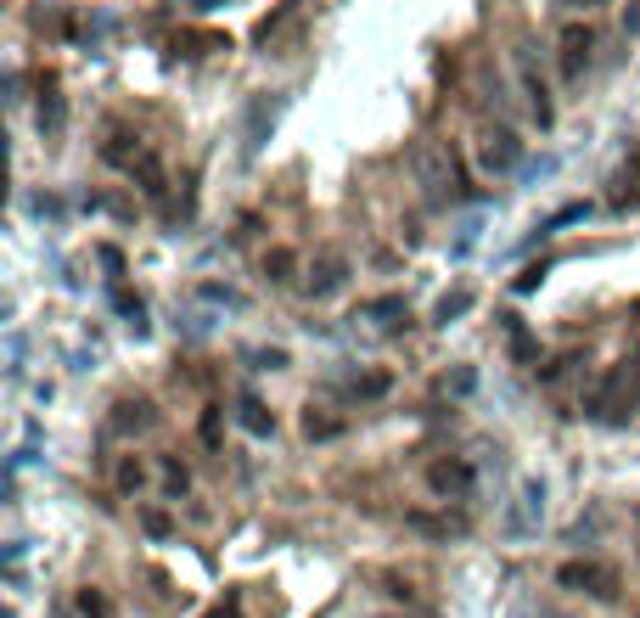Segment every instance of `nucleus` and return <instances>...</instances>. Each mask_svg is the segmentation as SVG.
<instances>
[{"label": "nucleus", "mask_w": 640, "mask_h": 618, "mask_svg": "<svg viewBox=\"0 0 640 618\" xmlns=\"http://www.w3.org/2000/svg\"><path fill=\"white\" fill-rule=\"evenodd\" d=\"M354 320H365V327H377V332H393V327H404V320H411V304H404L399 292H388V299H365V304L354 310Z\"/></svg>", "instance_id": "10"}, {"label": "nucleus", "mask_w": 640, "mask_h": 618, "mask_svg": "<svg viewBox=\"0 0 640 618\" xmlns=\"http://www.w3.org/2000/svg\"><path fill=\"white\" fill-rule=\"evenodd\" d=\"M79 613H85V618H108V602H101V591H90V584H85V591H79Z\"/></svg>", "instance_id": "31"}, {"label": "nucleus", "mask_w": 640, "mask_h": 618, "mask_svg": "<svg viewBox=\"0 0 640 618\" xmlns=\"http://www.w3.org/2000/svg\"><path fill=\"white\" fill-rule=\"evenodd\" d=\"M640 405V361H618L595 382V394L585 400V416L590 421H629Z\"/></svg>", "instance_id": "1"}, {"label": "nucleus", "mask_w": 640, "mask_h": 618, "mask_svg": "<svg viewBox=\"0 0 640 618\" xmlns=\"http://www.w3.org/2000/svg\"><path fill=\"white\" fill-rule=\"evenodd\" d=\"M629 203H640V147H635V157L624 164V175H618V191H613V209H629Z\"/></svg>", "instance_id": "17"}, {"label": "nucleus", "mask_w": 640, "mask_h": 618, "mask_svg": "<svg viewBox=\"0 0 640 618\" xmlns=\"http://www.w3.org/2000/svg\"><path fill=\"white\" fill-rule=\"evenodd\" d=\"M175 51H180V56H202V51H230V40H225V35H180V40H175Z\"/></svg>", "instance_id": "20"}, {"label": "nucleus", "mask_w": 640, "mask_h": 618, "mask_svg": "<svg viewBox=\"0 0 640 618\" xmlns=\"http://www.w3.org/2000/svg\"><path fill=\"white\" fill-rule=\"evenodd\" d=\"M101 265H108L113 276H124V253L118 248H101Z\"/></svg>", "instance_id": "35"}, {"label": "nucleus", "mask_w": 640, "mask_h": 618, "mask_svg": "<svg viewBox=\"0 0 640 618\" xmlns=\"http://www.w3.org/2000/svg\"><path fill=\"white\" fill-rule=\"evenodd\" d=\"M152 400H124L118 405V416H113V433H147L152 428Z\"/></svg>", "instance_id": "14"}, {"label": "nucleus", "mask_w": 640, "mask_h": 618, "mask_svg": "<svg viewBox=\"0 0 640 618\" xmlns=\"http://www.w3.org/2000/svg\"><path fill=\"white\" fill-rule=\"evenodd\" d=\"M444 388H455V394H472V388H478V377H472V371L461 366L455 377H444Z\"/></svg>", "instance_id": "33"}, {"label": "nucleus", "mask_w": 640, "mask_h": 618, "mask_svg": "<svg viewBox=\"0 0 640 618\" xmlns=\"http://www.w3.org/2000/svg\"><path fill=\"white\" fill-rule=\"evenodd\" d=\"M292 265H298V258H292L287 248H269V253H264V276L276 281V287H281V281H292Z\"/></svg>", "instance_id": "21"}, {"label": "nucleus", "mask_w": 640, "mask_h": 618, "mask_svg": "<svg viewBox=\"0 0 640 618\" xmlns=\"http://www.w3.org/2000/svg\"><path fill=\"white\" fill-rule=\"evenodd\" d=\"M202 618H242V602H236V596H225L214 613H202Z\"/></svg>", "instance_id": "34"}, {"label": "nucleus", "mask_w": 640, "mask_h": 618, "mask_svg": "<svg viewBox=\"0 0 640 618\" xmlns=\"http://www.w3.org/2000/svg\"><path fill=\"white\" fill-rule=\"evenodd\" d=\"M478 231H484V214H466V219H461V237H455V258H466V253H472Z\"/></svg>", "instance_id": "24"}, {"label": "nucleus", "mask_w": 640, "mask_h": 618, "mask_svg": "<svg viewBox=\"0 0 640 618\" xmlns=\"http://www.w3.org/2000/svg\"><path fill=\"white\" fill-rule=\"evenodd\" d=\"M416 180L427 186L432 203H444L450 191H455V164H450V152H444V147H416Z\"/></svg>", "instance_id": "5"}, {"label": "nucleus", "mask_w": 640, "mask_h": 618, "mask_svg": "<svg viewBox=\"0 0 640 618\" xmlns=\"http://www.w3.org/2000/svg\"><path fill=\"white\" fill-rule=\"evenodd\" d=\"M349 394H354V400H382V394H388V377H382V371L354 377V382H349Z\"/></svg>", "instance_id": "22"}, {"label": "nucleus", "mask_w": 640, "mask_h": 618, "mask_svg": "<svg viewBox=\"0 0 640 618\" xmlns=\"http://www.w3.org/2000/svg\"><path fill=\"white\" fill-rule=\"evenodd\" d=\"M118 490H124V495L141 490V462H118Z\"/></svg>", "instance_id": "30"}, {"label": "nucleus", "mask_w": 640, "mask_h": 618, "mask_svg": "<svg viewBox=\"0 0 640 618\" xmlns=\"http://www.w3.org/2000/svg\"><path fill=\"white\" fill-rule=\"evenodd\" d=\"M191 7H202V12H214V7H230V0H191Z\"/></svg>", "instance_id": "37"}, {"label": "nucleus", "mask_w": 640, "mask_h": 618, "mask_svg": "<svg viewBox=\"0 0 640 618\" xmlns=\"http://www.w3.org/2000/svg\"><path fill=\"white\" fill-rule=\"evenodd\" d=\"M427 483H432L438 501H466L472 495V467L461 462V455H444V462L427 467Z\"/></svg>", "instance_id": "7"}, {"label": "nucleus", "mask_w": 640, "mask_h": 618, "mask_svg": "<svg viewBox=\"0 0 640 618\" xmlns=\"http://www.w3.org/2000/svg\"><path fill=\"white\" fill-rule=\"evenodd\" d=\"M500 327H505V338H512L517 361H534V354H539V343L528 338V327H523V320H517V315H500Z\"/></svg>", "instance_id": "18"}, {"label": "nucleus", "mask_w": 640, "mask_h": 618, "mask_svg": "<svg viewBox=\"0 0 640 618\" xmlns=\"http://www.w3.org/2000/svg\"><path fill=\"white\" fill-rule=\"evenodd\" d=\"M197 299H202V304H219V310H242V304H248L236 287H219V281H202V287H197Z\"/></svg>", "instance_id": "19"}, {"label": "nucleus", "mask_w": 640, "mask_h": 618, "mask_svg": "<svg viewBox=\"0 0 640 618\" xmlns=\"http://www.w3.org/2000/svg\"><path fill=\"white\" fill-rule=\"evenodd\" d=\"M545 270H551V265H528V270L512 281V292H517V299H528V292H534L539 281H545Z\"/></svg>", "instance_id": "28"}, {"label": "nucleus", "mask_w": 640, "mask_h": 618, "mask_svg": "<svg viewBox=\"0 0 640 618\" xmlns=\"http://www.w3.org/2000/svg\"><path fill=\"white\" fill-rule=\"evenodd\" d=\"M186 483H191L186 467L175 462V455H168V462H163V490H168V495H186Z\"/></svg>", "instance_id": "27"}, {"label": "nucleus", "mask_w": 640, "mask_h": 618, "mask_svg": "<svg viewBox=\"0 0 640 618\" xmlns=\"http://www.w3.org/2000/svg\"><path fill=\"white\" fill-rule=\"evenodd\" d=\"M556 175V157H534V164H523V180L539 186V180H551Z\"/></svg>", "instance_id": "29"}, {"label": "nucleus", "mask_w": 640, "mask_h": 618, "mask_svg": "<svg viewBox=\"0 0 640 618\" xmlns=\"http://www.w3.org/2000/svg\"><path fill=\"white\" fill-rule=\"evenodd\" d=\"M202 439H209V444H219V411H209V416H202Z\"/></svg>", "instance_id": "36"}, {"label": "nucleus", "mask_w": 640, "mask_h": 618, "mask_svg": "<svg viewBox=\"0 0 640 618\" xmlns=\"http://www.w3.org/2000/svg\"><path fill=\"white\" fill-rule=\"evenodd\" d=\"M281 108H287V96H281V90H259L253 102H248V118H242V152H248V157H259L264 141L276 136Z\"/></svg>", "instance_id": "3"}, {"label": "nucleus", "mask_w": 640, "mask_h": 618, "mask_svg": "<svg viewBox=\"0 0 640 618\" xmlns=\"http://www.w3.org/2000/svg\"><path fill=\"white\" fill-rule=\"evenodd\" d=\"M303 433H310V439H337V433H343V421L315 416V405H310V416H303Z\"/></svg>", "instance_id": "23"}, {"label": "nucleus", "mask_w": 640, "mask_h": 618, "mask_svg": "<svg viewBox=\"0 0 640 618\" xmlns=\"http://www.w3.org/2000/svg\"><path fill=\"white\" fill-rule=\"evenodd\" d=\"M113 310L124 315V327H129L135 338H147V332H152V320H147V304H141V299H129L124 287H113Z\"/></svg>", "instance_id": "15"}, {"label": "nucleus", "mask_w": 640, "mask_h": 618, "mask_svg": "<svg viewBox=\"0 0 640 618\" xmlns=\"http://www.w3.org/2000/svg\"><path fill=\"white\" fill-rule=\"evenodd\" d=\"M40 136H62V124H67V108H62V85H57V74H46L40 79Z\"/></svg>", "instance_id": "12"}, {"label": "nucleus", "mask_w": 640, "mask_h": 618, "mask_svg": "<svg viewBox=\"0 0 640 618\" xmlns=\"http://www.w3.org/2000/svg\"><path fill=\"white\" fill-rule=\"evenodd\" d=\"M629 23H635V28H640V12H635V17H629Z\"/></svg>", "instance_id": "38"}, {"label": "nucleus", "mask_w": 640, "mask_h": 618, "mask_svg": "<svg viewBox=\"0 0 640 618\" xmlns=\"http://www.w3.org/2000/svg\"><path fill=\"white\" fill-rule=\"evenodd\" d=\"M472 310V287H455V292H444V299L432 304V327H450V320H461Z\"/></svg>", "instance_id": "16"}, {"label": "nucleus", "mask_w": 640, "mask_h": 618, "mask_svg": "<svg viewBox=\"0 0 640 618\" xmlns=\"http://www.w3.org/2000/svg\"><path fill=\"white\" fill-rule=\"evenodd\" d=\"M517 74H523V96H528V113H534V124H539V129H551V124H556V102H551L545 79L534 74V62H528V56H517Z\"/></svg>", "instance_id": "11"}, {"label": "nucleus", "mask_w": 640, "mask_h": 618, "mask_svg": "<svg viewBox=\"0 0 640 618\" xmlns=\"http://www.w3.org/2000/svg\"><path fill=\"white\" fill-rule=\"evenodd\" d=\"M590 214V203H567V209H556L551 219H539V225H545V231H562V225H579Z\"/></svg>", "instance_id": "25"}, {"label": "nucleus", "mask_w": 640, "mask_h": 618, "mask_svg": "<svg viewBox=\"0 0 640 618\" xmlns=\"http://www.w3.org/2000/svg\"><path fill=\"white\" fill-rule=\"evenodd\" d=\"M28 214H40V219H62V203H57V198H28Z\"/></svg>", "instance_id": "32"}, {"label": "nucleus", "mask_w": 640, "mask_h": 618, "mask_svg": "<svg viewBox=\"0 0 640 618\" xmlns=\"http://www.w3.org/2000/svg\"><path fill=\"white\" fill-rule=\"evenodd\" d=\"M478 164H484V175H512V169H523V141H517L505 124L484 129V136H478Z\"/></svg>", "instance_id": "4"}, {"label": "nucleus", "mask_w": 640, "mask_h": 618, "mask_svg": "<svg viewBox=\"0 0 640 618\" xmlns=\"http://www.w3.org/2000/svg\"><path fill=\"white\" fill-rule=\"evenodd\" d=\"M253 371H287V349H253Z\"/></svg>", "instance_id": "26"}, {"label": "nucleus", "mask_w": 640, "mask_h": 618, "mask_svg": "<svg viewBox=\"0 0 640 618\" xmlns=\"http://www.w3.org/2000/svg\"><path fill=\"white\" fill-rule=\"evenodd\" d=\"M590 51H595V35H590L585 23H567V28H562V79H567V85L585 79Z\"/></svg>", "instance_id": "8"}, {"label": "nucleus", "mask_w": 640, "mask_h": 618, "mask_svg": "<svg viewBox=\"0 0 640 618\" xmlns=\"http://www.w3.org/2000/svg\"><path fill=\"white\" fill-rule=\"evenodd\" d=\"M310 299H331V292H343L349 287V258L343 253H321L315 265H310Z\"/></svg>", "instance_id": "9"}, {"label": "nucleus", "mask_w": 640, "mask_h": 618, "mask_svg": "<svg viewBox=\"0 0 640 618\" xmlns=\"http://www.w3.org/2000/svg\"><path fill=\"white\" fill-rule=\"evenodd\" d=\"M236 428L253 433V439H269V433H276V416H269V405L259 394H242V400H236Z\"/></svg>", "instance_id": "13"}, {"label": "nucleus", "mask_w": 640, "mask_h": 618, "mask_svg": "<svg viewBox=\"0 0 640 618\" xmlns=\"http://www.w3.org/2000/svg\"><path fill=\"white\" fill-rule=\"evenodd\" d=\"M556 584L562 591H585V596H618V579H613V568H601V563H567L562 573H556Z\"/></svg>", "instance_id": "6"}, {"label": "nucleus", "mask_w": 640, "mask_h": 618, "mask_svg": "<svg viewBox=\"0 0 640 618\" xmlns=\"http://www.w3.org/2000/svg\"><path fill=\"white\" fill-rule=\"evenodd\" d=\"M545 501H551L545 478H523V483H517L512 512H505V534H512V540H534L539 524H545Z\"/></svg>", "instance_id": "2"}]
</instances>
